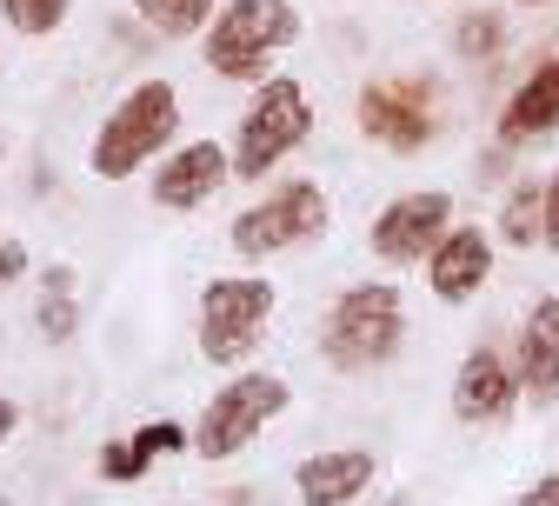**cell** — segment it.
<instances>
[{
	"label": "cell",
	"instance_id": "cell-12",
	"mask_svg": "<svg viewBox=\"0 0 559 506\" xmlns=\"http://www.w3.org/2000/svg\"><path fill=\"white\" fill-rule=\"evenodd\" d=\"M486 273H493V240H486L479 227H447V240L427 254V280H433V294L447 307H466Z\"/></svg>",
	"mask_w": 559,
	"mask_h": 506
},
{
	"label": "cell",
	"instance_id": "cell-24",
	"mask_svg": "<svg viewBox=\"0 0 559 506\" xmlns=\"http://www.w3.org/2000/svg\"><path fill=\"white\" fill-rule=\"evenodd\" d=\"M520 506H559V473H546V480H533V486L520 493Z\"/></svg>",
	"mask_w": 559,
	"mask_h": 506
},
{
	"label": "cell",
	"instance_id": "cell-23",
	"mask_svg": "<svg viewBox=\"0 0 559 506\" xmlns=\"http://www.w3.org/2000/svg\"><path fill=\"white\" fill-rule=\"evenodd\" d=\"M27 273V247L21 240H0V280H21Z\"/></svg>",
	"mask_w": 559,
	"mask_h": 506
},
{
	"label": "cell",
	"instance_id": "cell-19",
	"mask_svg": "<svg viewBox=\"0 0 559 506\" xmlns=\"http://www.w3.org/2000/svg\"><path fill=\"white\" fill-rule=\"evenodd\" d=\"M500 47H507V14H500V8L460 14V27H453V54H460V60H493Z\"/></svg>",
	"mask_w": 559,
	"mask_h": 506
},
{
	"label": "cell",
	"instance_id": "cell-13",
	"mask_svg": "<svg viewBox=\"0 0 559 506\" xmlns=\"http://www.w3.org/2000/svg\"><path fill=\"white\" fill-rule=\"evenodd\" d=\"M513 374H520V393H533L539 407L559 393V301L526 307L520 340H513Z\"/></svg>",
	"mask_w": 559,
	"mask_h": 506
},
{
	"label": "cell",
	"instance_id": "cell-15",
	"mask_svg": "<svg viewBox=\"0 0 559 506\" xmlns=\"http://www.w3.org/2000/svg\"><path fill=\"white\" fill-rule=\"evenodd\" d=\"M559 127V60L533 67V81H520V94L500 114V148H526V140H546Z\"/></svg>",
	"mask_w": 559,
	"mask_h": 506
},
{
	"label": "cell",
	"instance_id": "cell-17",
	"mask_svg": "<svg viewBox=\"0 0 559 506\" xmlns=\"http://www.w3.org/2000/svg\"><path fill=\"white\" fill-rule=\"evenodd\" d=\"M133 14L167 40H187V34H200L214 21V0H133Z\"/></svg>",
	"mask_w": 559,
	"mask_h": 506
},
{
	"label": "cell",
	"instance_id": "cell-1",
	"mask_svg": "<svg viewBox=\"0 0 559 506\" xmlns=\"http://www.w3.org/2000/svg\"><path fill=\"white\" fill-rule=\"evenodd\" d=\"M400 333H406V307H400V286L386 280H360L333 301V314L320 320V353L326 367L340 374H373L400 353Z\"/></svg>",
	"mask_w": 559,
	"mask_h": 506
},
{
	"label": "cell",
	"instance_id": "cell-22",
	"mask_svg": "<svg viewBox=\"0 0 559 506\" xmlns=\"http://www.w3.org/2000/svg\"><path fill=\"white\" fill-rule=\"evenodd\" d=\"M100 473L107 480H140V473H147V460L133 454V440H120V447H100Z\"/></svg>",
	"mask_w": 559,
	"mask_h": 506
},
{
	"label": "cell",
	"instance_id": "cell-26",
	"mask_svg": "<svg viewBox=\"0 0 559 506\" xmlns=\"http://www.w3.org/2000/svg\"><path fill=\"white\" fill-rule=\"evenodd\" d=\"M14 426H21V407H14L8 393H0V447H8V440H14Z\"/></svg>",
	"mask_w": 559,
	"mask_h": 506
},
{
	"label": "cell",
	"instance_id": "cell-21",
	"mask_svg": "<svg viewBox=\"0 0 559 506\" xmlns=\"http://www.w3.org/2000/svg\"><path fill=\"white\" fill-rule=\"evenodd\" d=\"M180 447H187V433H180L174 420H147V426H140V433H133V454H140V460H147V467H154L160 454H180Z\"/></svg>",
	"mask_w": 559,
	"mask_h": 506
},
{
	"label": "cell",
	"instance_id": "cell-7",
	"mask_svg": "<svg viewBox=\"0 0 559 506\" xmlns=\"http://www.w3.org/2000/svg\"><path fill=\"white\" fill-rule=\"evenodd\" d=\"M320 227H326V193L313 180H280L266 200H253L234 221V247L247 260H266V254H287V247L313 240Z\"/></svg>",
	"mask_w": 559,
	"mask_h": 506
},
{
	"label": "cell",
	"instance_id": "cell-6",
	"mask_svg": "<svg viewBox=\"0 0 559 506\" xmlns=\"http://www.w3.org/2000/svg\"><path fill=\"white\" fill-rule=\"evenodd\" d=\"M273 314V286L266 280H206L200 294V353L214 367H240L260 346V327Z\"/></svg>",
	"mask_w": 559,
	"mask_h": 506
},
{
	"label": "cell",
	"instance_id": "cell-16",
	"mask_svg": "<svg viewBox=\"0 0 559 506\" xmlns=\"http://www.w3.org/2000/svg\"><path fill=\"white\" fill-rule=\"evenodd\" d=\"M500 240H507V247L546 240V187H533V180L507 187V200H500Z\"/></svg>",
	"mask_w": 559,
	"mask_h": 506
},
{
	"label": "cell",
	"instance_id": "cell-27",
	"mask_svg": "<svg viewBox=\"0 0 559 506\" xmlns=\"http://www.w3.org/2000/svg\"><path fill=\"white\" fill-rule=\"evenodd\" d=\"M520 8H546V0H520Z\"/></svg>",
	"mask_w": 559,
	"mask_h": 506
},
{
	"label": "cell",
	"instance_id": "cell-2",
	"mask_svg": "<svg viewBox=\"0 0 559 506\" xmlns=\"http://www.w3.org/2000/svg\"><path fill=\"white\" fill-rule=\"evenodd\" d=\"M174 127H180V94L167 87V81H140L107 120H100V133H94V174L100 180H127V174H140L167 140H174Z\"/></svg>",
	"mask_w": 559,
	"mask_h": 506
},
{
	"label": "cell",
	"instance_id": "cell-3",
	"mask_svg": "<svg viewBox=\"0 0 559 506\" xmlns=\"http://www.w3.org/2000/svg\"><path fill=\"white\" fill-rule=\"evenodd\" d=\"M300 40L294 0H227L206 27V67H221L227 81H266V60Z\"/></svg>",
	"mask_w": 559,
	"mask_h": 506
},
{
	"label": "cell",
	"instance_id": "cell-8",
	"mask_svg": "<svg viewBox=\"0 0 559 506\" xmlns=\"http://www.w3.org/2000/svg\"><path fill=\"white\" fill-rule=\"evenodd\" d=\"M360 133L393 154H419L433 140V81L400 74V81H367L360 87Z\"/></svg>",
	"mask_w": 559,
	"mask_h": 506
},
{
	"label": "cell",
	"instance_id": "cell-9",
	"mask_svg": "<svg viewBox=\"0 0 559 506\" xmlns=\"http://www.w3.org/2000/svg\"><path fill=\"white\" fill-rule=\"evenodd\" d=\"M453 227V200L440 187L427 193H400L373 213V227H367V247L386 260V267H413V260H427Z\"/></svg>",
	"mask_w": 559,
	"mask_h": 506
},
{
	"label": "cell",
	"instance_id": "cell-14",
	"mask_svg": "<svg viewBox=\"0 0 559 506\" xmlns=\"http://www.w3.org/2000/svg\"><path fill=\"white\" fill-rule=\"evenodd\" d=\"M294 486H300V506H354V499L373 486V454H367V447L313 454V460H300Z\"/></svg>",
	"mask_w": 559,
	"mask_h": 506
},
{
	"label": "cell",
	"instance_id": "cell-5",
	"mask_svg": "<svg viewBox=\"0 0 559 506\" xmlns=\"http://www.w3.org/2000/svg\"><path fill=\"white\" fill-rule=\"evenodd\" d=\"M287 400H294L287 380H273V374H240L234 387H221L214 400H206V413H200V426H193V454H200V460H234L266 420L287 413Z\"/></svg>",
	"mask_w": 559,
	"mask_h": 506
},
{
	"label": "cell",
	"instance_id": "cell-25",
	"mask_svg": "<svg viewBox=\"0 0 559 506\" xmlns=\"http://www.w3.org/2000/svg\"><path fill=\"white\" fill-rule=\"evenodd\" d=\"M546 247L559 254V174L546 180Z\"/></svg>",
	"mask_w": 559,
	"mask_h": 506
},
{
	"label": "cell",
	"instance_id": "cell-10",
	"mask_svg": "<svg viewBox=\"0 0 559 506\" xmlns=\"http://www.w3.org/2000/svg\"><path fill=\"white\" fill-rule=\"evenodd\" d=\"M227 180H234V154L214 148V140H193V148H180V154L160 161V174H154V207H167V213H193V207L214 200Z\"/></svg>",
	"mask_w": 559,
	"mask_h": 506
},
{
	"label": "cell",
	"instance_id": "cell-11",
	"mask_svg": "<svg viewBox=\"0 0 559 506\" xmlns=\"http://www.w3.org/2000/svg\"><path fill=\"white\" fill-rule=\"evenodd\" d=\"M513 400H520L513 360L493 353V346H473V353L460 360V374H453V413H460L466 426H493V420L513 413Z\"/></svg>",
	"mask_w": 559,
	"mask_h": 506
},
{
	"label": "cell",
	"instance_id": "cell-28",
	"mask_svg": "<svg viewBox=\"0 0 559 506\" xmlns=\"http://www.w3.org/2000/svg\"><path fill=\"white\" fill-rule=\"evenodd\" d=\"M0 506H8V499H0Z\"/></svg>",
	"mask_w": 559,
	"mask_h": 506
},
{
	"label": "cell",
	"instance_id": "cell-4",
	"mask_svg": "<svg viewBox=\"0 0 559 506\" xmlns=\"http://www.w3.org/2000/svg\"><path fill=\"white\" fill-rule=\"evenodd\" d=\"M307 133H313L307 87L300 81H260V94L240 120V140H234V180H266Z\"/></svg>",
	"mask_w": 559,
	"mask_h": 506
},
{
	"label": "cell",
	"instance_id": "cell-18",
	"mask_svg": "<svg viewBox=\"0 0 559 506\" xmlns=\"http://www.w3.org/2000/svg\"><path fill=\"white\" fill-rule=\"evenodd\" d=\"M34 320H40V333H47V340H74V327H81V307H74V273H67V267H53V273H47Z\"/></svg>",
	"mask_w": 559,
	"mask_h": 506
},
{
	"label": "cell",
	"instance_id": "cell-20",
	"mask_svg": "<svg viewBox=\"0 0 559 506\" xmlns=\"http://www.w3.org/2000/svg\"><path fill=\"white\" fill-rule=\"evenodd\" d=\"M0 14H8L14 34H53L67 14H74V0H0Z\"/></svg>",
	"mask_w": 559,
	"mask_h": 506
}]
</instances>
